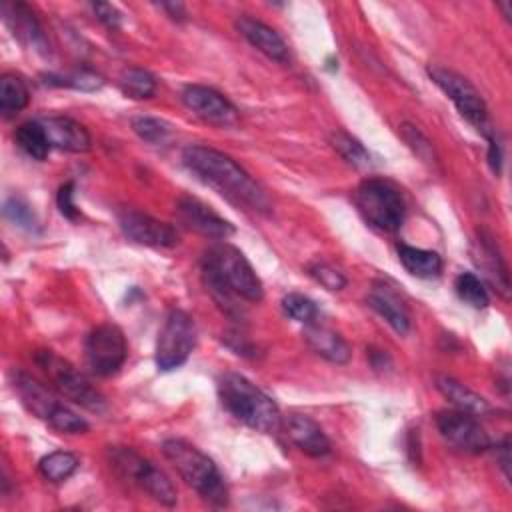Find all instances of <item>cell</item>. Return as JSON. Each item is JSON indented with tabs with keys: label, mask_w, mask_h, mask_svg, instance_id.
Instances as JSON below:
<instances>
[{
	"label": "cell",
	"mask_w": 512,
	"mask_h": 512,
	"mask_svg": "<svg viewBox=\"0 0 512 512\" xmlns=\"http://www.w3.org/2000/svg\"><path fill=\"white\" fill-rule=\"evenodd\" d=\"M368 304L392 326V330H396L402 336L410 332V326H412L410 312L402 302V298L394 290H390L386 284H374V288L368 294Z\"/></svg>",
	"instance_id": "21"
},
{
	"label": "cell",
	"mask_w": 512,
	"mask_h": 512,
	"mask_svg": "<svg viewBox=\"0 0 512 512\" xmlns=\"http://www.w3.org/2000/svg\"><path fill=\"white\" fill-rule=\"evenodd\" d=\"M354 204L360 216L380 232H396L406 216L400 190L382 178H366L354 190Z\"/></svg>",
	"instance_id": "6"
},
{
	"label": "cell",
	"mask_w": 512,
	"mask_h": 512,
	"mask_svg": "<svg viewBox=\"0 0 512 512\" xmlns=\"http://www.w3.org/2000/svg\"><path fill=\"white\" fill-rule=\"evenodd\" d=\"M16 144L20 146V150L24 154H28L34 160H46L48 152H50V140L42 128V124L38 120H30L18 126L16 134Z\"/></svg>",
	"instance_id": "26"
},
{
	"label": "cell",
	"mask_w": 512,
	"mask_h": 512,
	"mask_svg": "<svg viewBox=\"0 0 512 512\" xmlns=\"http://www.w3.org/2000/svg\"><path fill=\"white\" fill-rule=\"evenodd\" d=\"M118 224L122 234L136 244L152 248H172L178 244V232L174 226L144 212L124 210L118 216Z\"/></svg>",
	"instance_id": "14"
},
{
	"label": "cell",
	"mask_w": 512,
	"mask_h": 512,
	"mask_svg": "<svg viewBox=\"0 0 512 512\" xmlns=\"http://www.w3.org/2000/svg\"><path fill=\"white\" fill-rule=\"evenodd\" d=\"M8 378L22 406L32 416L46 422L50 428L62 434H82L88 430V422L82 416H78L74 410H70L66 404H62L52 394V390L46 388L42 382H38L34 376L22 370H12Z\"/></svg>",
	"instance_id": "5"
},
{
	"label": "cell",
	"mask_w": 512,
	"mask_h": 512,
	"mask_svg": "<svg viewBox=\"0 0 512 512\" xmlns=\"http://www.w3.org/2000/svg\"><path fill=\"white\" fill-rule=\"evenodd\" d=\"M202 278L214 300L228 312L236 310V298L260 302L264 286L246 256L228 242L210 246L202 256Z\"/></svg>",
	"instance_id": "2"
},
{
	"label": "cell",
	"mask_w": 512,
	"mask_h": 512,
	"mask_svg": "<svg viewBox=\"0 0 512 512\" xmlns=\"http://www.w3.org/2000/svg\"><path fill=\"white\" fill-rule=\"evenodd\" d=\"M30 102V90L22 76L18 74H4L0 78V112L8 118L16 112L24 110Z\"/></svg>",
	"instance_id": "25"
},
{
	"label": "cell",
	"mask_w": 512,
	"mask_h": 512,
	"mask_svg": "<svg viewBox=\"0 0 512 512\" xmlns=\"http://www.w3.org/2000/svg\"><path fill=\"white\" fill-rule=\"evenodd\" d=\"M78 464L80 462H78L76 454L66 452V450H56V452H50L44 458H40L38 472L48 482H64L76 472Z\"/></svg>",
	"instance_id": "27"
},
{
	"label": "cell",
	"mask_w": 512,
	"mask_h": 512,
	"mask_svg": "<svg viewBox=\"0 0 512 512\" xmlns=\"http://www.w3.org/2000/svg\"><path fill=\"white\" fill-rule=\"evenodd\" d=\"M108 458L112 468L128 482L146 492L152 500L174 506L176 504V488L170 478L156 468L150 460L140 456L136 450L126 446H110Z\"/></svg>",
	"instance_id": "8"
},
{
	"label": "cell",
	"mask_w": 512,
	"mask_h": 512,
	"mask_svg": "<svg viewBox=\"0 0 512 512\" xmlns=\"http://www.w3.org/2000/svg\"><path fill=\"white\" fill-rule=\"evenodd\" d=\"M498 8L504 12V16H506V18H510V14H512V12H510V2H500V4H498Z\"/></svg>",
	"instance_id": "42"
},
{
	"label": "cell",
	"mask_w": 512,
	"mask_h": 512,
	"mask_svg": "<svg viewBox=\"0 0 512 512\" xmlns=\"http://www.w3.org/2000/svg\"><path fill=\"white\" fill-rule=\"evenodd\" d=\"M400 134H402L404 142L410 146V150H412L422 162H426V164H430V166H436V164H438V156H436V152H434L432 142H430L416 126H412V124H402V126H400Z\"/></svg>",
	"instance_id": "33"
},
{
	"label": "cell",
	"mask_w": 512,
	"mask_h": 512,
	"mask_svg": "<svg viewBox=\"0 0 512 512\" xmlns=\"http://www.w3.org/2000/svg\"><path fill=\"white\" fill-rule=\"evenodd\" d=\"M398 260L416 278H436L442 272V258L434 250L398 244Z\"/></svg>",
	"instance_id": "23"
},
{
	"label": "cell",
	"mask_w": 512,
	"mask_h": 512,
	"mask_svg": "<svg viewBox=\"0 0 512 512\" xmlns=\"http://www.w3.org/2000/svg\"><path fill=\"white\" fill-rule=\"evenodd\" d=\"M428 76L454 102V106L462 118H466L472 126L482 130L486 136L492 134L486 102L480 96V92L462 74H458L446 66L432 64V66H428Z\"/></svg>",
	"instance_id": "10"
},
{
	"label": "cell",
	"mask_w": 512,
	"mask_h": 512,
	"mask_svg": "<svg viewBox=\"0 0 512 512\" xmlns=\"http://www.w3.org/2000/svg\"><path fill=\"white\" fill-rule=\"evenodd\" d=\"M496 458L500 462V468L504 472L506 478H510V440L504 438L498 446H496Z\"/></svg>",
	"instance_id": "40"
},
{
	"label": "cell",
	"mask_w": 512,
	"mask_h": 512,
	"mask_svg": "<svg viewBox=\"0 0 512 512\" xmlns=\"http://www.w3.org/2000/svg\"><path fill=\"white\" fill-rule=\"evenodd\" d=\"M92 12L108 28H118L120 22H122V14L116 10V6L108 4V2H94Z\"/></svg>",
	"instance_id": "37"
},
{
	"label": "cell",
	"mask_w": 512,
	"mask_h": 512,
	"mask_svg": "<svg viewBox=\"0 0 512 512\" xmlns=\"http://www.w3.org/2000/svg\"><path fill=\"white\" fill-rule=\"evenodd\" d=\"M282 310L296 322L300 324H312L318 320V308L316 304L304 296V294H298V292H290L282 298Z\"/></svg>",
	"instance_id": "32"
},
{
	"label": "cell",
	"mask_w": 512,
	"mask_h": 512,
	"mask_svg": "<svg viewBox=\"0 0 512 512\" xmlns=\"http://www.w3.org/2000/svg\"><path fill=\"white\" fill-rule=\"evenodd\" d=\"M434 386L456 410L468 412L472 416H490L494 412V408L484 396H480L478 392H474L472 388H468L466 384L452 376L438 374L434 378Z\"/></svg>",
	"instance_id": "19"
},
{
	"label": "cell",
	"mask_w": 512,
	"mask_h": 512,
	"mask_svg": "<svg viewBox=\"0 0 512 512\" xmlns=\"http://www.w3.org/2000/svg\"><path fill=\"white\" fill-rule=\"evenodd\" d=\"M236 30L240 32V36H244L258 52H262L264 56H268L274 62H288L290 60V50L288 44L284 42V38L270 28L268 24L252 18V16H238L236 18Z\"/></svg>",
	"instance_id": "16"
},
{
	"label": "cell",
	"mask_w": 512,
	"mask_h": 512,
	"mask_svg": "<svg viewBox=\"0 0 512 512\" xmlns=\"http://www.w3.org/2000/svg\"><path fill=\"white\" fill-rule=\"evenodd\" d=\"M162 10H166L170 14V18H178V20H184L186 12H184V6L178 4V2H162L160 4Z\"/></svg>",
	"instance_id": "41"
},
{
	"label": "cell",
	"mask_w": 512,
	"mask_h": 512,
	"mask_svg": "<svg viewBox=\"0 0 512 512\" xmlns=\"http://www.w3.org/2000/svg\"><path fill=\"white\" fill-rule=\"evenodd\" d=\"M60 84L72 86L78 90H98L102 86V78L92 70H78V72H72L70 76L62 78Z\"/></svg>",
	"instance_id": "36"
},
{
	"label": "cell",
	"mask_w": 512,
	"mask_h": 512,
	"mask_svg": "<svg viewBox=\"0 0 512 512\" xmlns=\"http://www.w3.org/2000/svg\"><path fill=\"white\" fill-rule=\"evenodd\" d=\"M186 168L196 174L202 182L216 188L222 196L234 204H242L254 212H270V200L266 192L256 184V180L228 154L202 146L190 144L182 152Z\"/></svg>",
	"instance_id": "1"
},
{
	"label": "cell",
	"mask_w": 512,
	"mask_h": 512,
	"mask_svg": "<svg viewBox=\"0 0 512 512\" xmlns=\"http://www.w3.org/2000/svg\"><path fill=\"white\" fill-rule=\"evenodd\" d=\"M74 182H66L64 186H60L58 190V208L66 218H78V208L74 204Z\"/></svg>",
	"instance_id": "38"
},
{
	"label": "cell",
	"mask_w": 512,
	"mask_h": 512,
	"mask_svg": "<svg viewBox=\"0 0 512 512\" xmlns=\"http://www.w3.org/2000/svg\"><path fill=\"white\" fill-rule=\"evenodd\" d=\"M282 428L288 440L308 456H324L330 452V440L310 416L290 414L282 420Z\"/></svg>",
	"instance_id": "17"
},
{
	"label": "cell",
	"mask_w": 512,
	"mask_h": 512,
	"mask_svg": "<svg viewBox=\"0 0 512 512\" xmlns=\"http://www.w3.org/2000/svg\"><path fill=\"white\" fill-rule=\"evenodd\" d=\"M476 262L484 268V272L488 274L490 282L496 286V290L508 298V288H510V282H508V272H506V264L496 248V244L492 242V238H488L486 234H480L478 238V256H476Z\"/></svg>",
	"instance_id": "24"
},
{
	"label": "cell",
	"mask_w": 512,
	"mask_h": 512,
	"mask_svg": "<svg viewBox=\"0 0 512 512\" xmlns=\"http://www.w3.org/2000/svg\"><path fill=\"white\" fill-rule=\"evenodd\" d=\"M440 436L460 452L480 454L486 452L492 442L488 432L480 426L476 416L462 410H440L434 416Z\"/></svg>",
	"instance_id": "12"
},
{
	"label": "cell",
	"mask_w": 512,
	"mask_h": 512,
	"mask_svg": "<svg viewBox=\"0 0 512 512\" xmlns=\"http://www.w3.org/2000/svg\"><path fill=\"white\" fill-rule=\"evenodd\" d=\"M196 346V324L192 316L180 308L168 312L156 340V366L158 370L180 368Z\"/></svg>",
	"instance_id": "9"
},
{
	"label": "cell",
	"mask_w": 512,
	"mask_h": 512,
	"mask_svg": "<svg viewBox=\"0 0 512 512\" xmlns=\"http://www.w3.org/2000/svg\"><path fill=\"white\" fill-rule=\"evenodd\" d=\"M84 356L92 374L102 378L116 374L128 356V344L122 330L114 324L96 326L86 336Z\"/></svg>",
	"instance_id": "11"
},
{
	"label": "cell",
	"mask_w": 512,
	"mask_h": 512,
	"mask_svg": "<svg viewBox=\"0 0 512 512\" xmlns=\"http://www.w3.org/2000/svg\"><path fill=\"white\" fill-rule=\"evenodd\" d=\"M308 274L326 290H342L346 286V276L332 264L324 262V260H316L312 264H308Z\"/></svg>",
	"instance_id": "35"
},
{
	"label": "cell",
	"mask_w": 512,
	"mask_h": 512,
	"mask_svg": "<svg viewBox=\"0 0 512 512\" xmlns=\"http://www.w3.org/2000/svg\"><path fill=\"white\" fill-rule=\"evenodd\" d=\"M454 288H456V294L460 296V300H464L472 308L480 310V308H486L490 304V296H488V290H486L484 282L472 272L458 274L456 282H454Z\"/></svg>",
	"instance_id": "30"
},
{
	"label": "cell",
	"mask_w": 512,
	"mask_h": 512,
	"mask_svg": "<svg viewBox=\"0 0 512 512\" xmlns=\"http://www.w3.org/2000/svg\"><path fill=\"white\" fill-rule=\"evenodd\" d=\"M488 138V164H490V170L494 174H500L502 170V152H500V142L494 138V132L486 136Z\"/></svg>",
	"instance_id": "39"
},
{
	"label": "cell",
	"mask_w": 512,
	"mask_h": 512,
	"mask_svg": "<svg viewBox=\"0 0 512 512\" xmlns=\"http://www.w3.org/2000/svg\"><path fill=\"white\" fill-rule=\"evenodd\" d=\"M162 452L168 462L176 468L180 478L192 486L206 502L214 506H224L228 502V490L224 478L202 450L182 438H168L162 444Z\"/></svg>",
	"instance_id": "4"
},
{
	"label": "cell",
	"mask_w": 512,
	"mask_h": 512,
	"mask_svg": "<svg viewBox=\"0 0 512 512\" xmlns=\"http://www.w3.org/2000/svg\"><path fill=\"white\" fill-rule=\"evenodd\" d=\"M120 90L124 96L134 100L152 98L156 92V78L144 68H128L120 76Z\"/></svg>",
	"instance_id": "28"
},
{
	"label": "cell",
	"mask_w": 512,
	"mask_h": 512,
	"mask_svg": "<svg viewBox=\"0 0 512 512\" xmlns=\"http://www.w3.org/2000/svg\"><path fill=\"white\" fill-rule=\"evenodd\" d=\"M34 362L60 396L92 412L104 410V396L68 360L54 354L52 350H38L34 354Z\"/></svg>",
	"instance_id": "7"
},
{
	"label": "cell",
	"mask_w": 512,
	"mask_h": 512,
	"mask_svg": "<svg viewBox=\"0 0 512 512\" xmlns=\"http://www.w3.org/2000/svg\"><path fill=\"white\" fill-rule=\"evenodd\" d=\"M50 140L52 148L58 150H66V152H86L90 150V134L88 130L66 116H48V118H40L38 120Z\"/></svg>",
	"instance_id": "18"
},
{
	"label": "cell",
	"mask_w": 512,
	"mask_h": 512,
	"mask_svg": "<svg viewBox=\"0 0 512 512\" xmlns=\"http://www.w3.org/2000/svg\"><path fill=\"white\" fill-rule=\"evenodd\" d=\"M304 340L306 344L324 360L332 364H346L352 356L350 344L332 328L312 322L304 326Z\"/></svg>",
	"instance_id": "20"
},
{
	"label": "cell",
	"mask_w": 512,
	"mask_h": 512,
	"mask_svg": "<svg viewBox=\"0 0 512 512\" xmlns=\"http://www.w3.org/2000/svg\"><path fill=\"white\" fill-rule=\"evenodd\" d=\"M176 214H178V220L186 228H190L206 238L226 240L228 236L234 234V226L226 218L216 214L210 206L200 202L198 198L182 196L176 202Z\"/></svg>",
	"instance_id": "15"
},
{
	"label": "cell",
	"mask_w": 512,
	"mask_h": 512,
	"mask_svg": "<svg viewBox=\"0 0 512 512\" xmlns=\"http://www.w3.org/2000/svg\"><path fill=\"white\" fill-rule=\"evenodd\" d=\"M330 144L348 164H352L356 168H366L370 164L368 150L362 146L360 140H356L346 130H334L330 134Z\"/></svg>",
	"instance_id": "29"
},
{
	"label": "cell",
	"mask_w": 512,
	"mask_h": 512,
	"mask_svg": "<svg viewBox=\"0 0 512 512\" xmlns=\"http://www.w3.org/2000/svg\"><path fill=\"white\" fill-rule=\"evenodd\" d=\"M4 216L14 222L16 226L24 228V230H36L38 228V220L34 210L30 208V204L18 196H10L4 200Z\"/></svg>",
	"instance_id": "34"
},
{
	"label": "cell",
	"mask_w": 512,
	"mask_h": 512,
	"mask_svg": "<svg viewBox=\"0 0 512 512\" xmlns=\"http://www.w3.org/2000/svg\"><path fill=\"white\" fill-rule=\"evenodd\" d=\"M130 124H132L134 134L152 146L164 144L170 136V126L152 116H134Z\"/></svg>",
	"instance_id": "31"
},
{
	"label": "cell",
	"mask_w": 512,
	"mask_h": 512,
	"mask_svg": "<svg viewBox=\"0 0 512 512\" xmlns=\"http://www.w3.org/2000/svg\"><path fill=\"white\" fill-rule=\"evenodd\" d=\"M218 396L222 406L248 428L262 434H274L282 428L276 402L242 374L226 372L218 380Z\"/></svg>",
	"instance_id": "3"
},
{
	"label": "cell",
	"mask_w": 512,
	"mask_h": 512,
	"mask_svg": "<svg viewBox=\"0 0 512 512\" xmlns=\"http://www.w3.org/2000/svg\"><path fill=\"white\" fill-rule=\"evenodd\" d=\"M2 14H4V20H6V24L10 26V30L14 32L16 38H20L24 44H28L36 50L46 48L42 28H40L34 12L26 4H22V2H4L2 4Z\"/></svg>",
	"instance_id": "22"
},
{
	"label": "cell",
	"mask_w": 512,
	"mask_h": 512,
	"mask_svg": "<svg viewBox=\"0 0 512 512\" xmlns=\"http://www.w3.org/2000/svg\"><path fill=\"white\" fill-rule=\"evenodd\" d=\"M182 102L188 110H192L198 118H202L208 124H214L220 128L238 124L236 106L214 88L190 84L182 90Z\"/></svg>",
	"instance_id": "13"
}]
</instances>
